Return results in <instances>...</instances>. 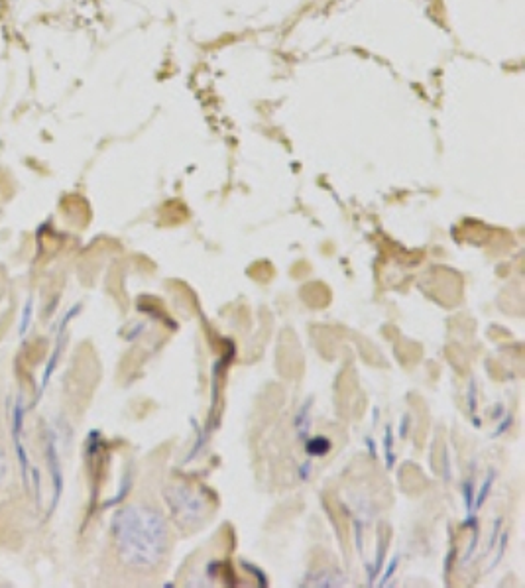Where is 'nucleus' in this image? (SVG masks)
<instances>
[]
</instances>
